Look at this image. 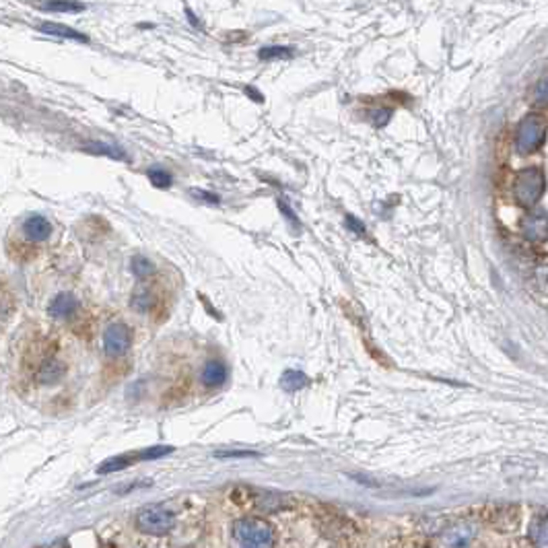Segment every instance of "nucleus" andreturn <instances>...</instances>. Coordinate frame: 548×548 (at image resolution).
<instances>
[{
	"label": "nucleus",
	"mask_w": 548,
	"mask_h": 548,
	"mask_svg": "<svg viewBox=\"0 0 548 548\" xmlns=\"http://www.w3.org/2000/svg\"><path fill=\"white\" fill-rule=\"evenodd\" d=\"M547 190V176L540 167H522L515 174V181H513V198L515 204L524 211H534L536 204L540 202V198L544 196Z\"/></svg>",
	"instance_id": "1"
},
{
	"label": "nucleus",
	"mask_w": 548,
	"mask_h": 548,
	"mask_svg": "<svg viewBox=\"0 0 548 548\" xmlns=\"http://www.w3.org/2000/svg\"><path fill=\"white\" fill-rule=\"evenodd\" d=\"M547 141V120L542 114H526L515 128V149L519 155L536 153Z\"/></svg>",
	"instance_id": "2"
},
{
	"label": "nucleus",
	"mask_w": 548,
	"mask_h": 548,
	"mask_svg": "<svg viewBox=\"0 0 548 548\" xmlns=\"http://www.w3.org/2000/svg\"><path fill=\"white\" fill-rule=\"evenodd\" d=\"M233 540L237 548H272L274 532L256 517H244L233 524Z\"/></svg>",
	"instance_id": "3"
},
{
	"label": "nucleus",
	"mask_w": 548,
	"mask_h": 548,
	"mask_svg": "<svg viewBox=\"0 0 548 548\" xmlns=\"http://www.w3.org/2000/svg\"><path fill=\"white\" fill-rule=\"evenodd\" d=\"M176 524V517L174 513L165 507H159V505H151V507H144L136 515V528L144 534H151V536H163L167 532L174 528Z\"/></svg>",
	"instance_id": "4"
},
{
	"label": "nucleus",
	"mask_w": 548,
	"mask_h": 548,
	"mask_svg": "<svg viewBox=\"0 0 548 548\" xmlns=\"http://www.w3.org/2000/svg\"><path fill=\"white\" fill-rule=\"evenodd\" d=\"M130 344H132V332L126 324L116 322L107 326L104 332V351L107 357H122L130 349Z\"/></svg>",
	"instance_id": "5"
},
{
	"label": "nucleus",
	"mask_w": 548,
	"mask_h": 548,
	"mask_svg": "<svg viewBox=\"0 0 548 548\" xmlns=\"http://www.w3.org/2000/svg\"><path fill=\"white\" fill-rule=\"evenodd\" d=\"M522 233L530 244H547L548 219L547 211L528 212L522 219Z\"/></svg>",
	"instance_id": "6"
},
{
	"label": "nucleus",
	"mask_w": 548,
	"mask_h": 548,
	"mask_svg": "<svg viewBox=\"0 0 548 548\" xmlns=\"http://www.w3.org/2000/svg\"><path fill=\"white\" fill-rule=\"evenodd\" d=\"M474 536H477V528L468 522H460V524H454L447 530H443L442 542L443 547L447 548H468L472 544Z\"/></svg>",
	"instance_id": "7"
},
{
	"label": "nucleus",
	"mask_w": 548,
	"mask_h": 548,
	"mask_svg": "<svg viewBox=\"0 0 548 548\" xmlns=\"http://www.w3.org/2000/svg\"><path fill=\"white\" fill-rule=\"evenodd\" d=\"M66 375V365L58 357H44L36 367V379L44 386H54Z\"/></svg>",
	"instance_id": "8"
},
{
	"label": "nucleus",
	"mask_w": 548,
	"mask_h": 548,
	"mask_svg": "<svg viewBox=\"0 0 548 548\" xmlns=\"http://www.w3.org/2000/svg\"><path fill=\"white\" fill-rule=\"evenodd\" d=\"M23 233L31 244H41L52 235V223L41 214H31L23 223Z\"/></svg>",
	"instance_id": "9"
},
{
	"label": "nucleus",
	"mask_w": 548,
	"mask_h": 548,
	"mask_svg": "<svg viewBox=\"0 0 548 548\" xmlns=\"http://www.w3.org/2000/svg\"><path fill=\"white\" fill-rule=\"evenodd\" d=\"M76 309H79V301H76V297H74L72 293H58V295L50 301V305H48V314H50L52 318L60 319H66L71 318V316H74Z\"/></svg>",
	"instance_id": "10"
},
{
	"label": "nucleus",
	"mask_w": 548,
	"mask_h": 548,
	"mask_svg": "<svg viewBox=\"0 0 548 548\" xmlns=\"http://www.w3.org/2000/svg\"><path fill=\"white\" fill-rule=\"evenodd\" d=\"M200 379H202V384H204L206 388H219V386H223V382L227 379V367H225L221 361L212 359V361H209V363L204 365V369L200 373Z\"/></svg>",
	"instance_id": "11"
},
{
	"label": "nucleus",
	"mask_w": 548,
	"mask_h": 548,
	"mask_svg": "<svg viewBox=\"0 0 548 548\" xmlns=\"http://www.w3.org/2000/svg\"><path fill=\"white\" fill-rule=\"evenodd\" d=\"M309 384V379H307V375L303 372H297V369H287L283 373V377H281V388L284 392H289V394H293V392H299L305 386Z\"/></svg>",
	"instance_id": "12"
},
{
	"label": "nucleus",
	"mask_w": 548,
	"mask_h": 548,
	"mask_svg": "<svg viewBox=\"0 0 548 548\" xmlns=\"http://www.w3.org/2000/svg\"><path fill=\"white\" fill-rule=\"evenodd\" d=\"M85 149L95 153V155H106L109 159H118V161H128V155L120 146L116 144H107V142H87Z\"/></svg>",
	"instance_id": "13"
},
{
	"label": "nucleus",
	"mask_w": 548,
	"mask_h": 548,
	"mask_svg": "<svg viewBox=\"0 0 548 548\" xmlns=\"http://www.w3.org/2000/svg\"><path fill=\"white\" fill-rule=\"evenodd\" d=\"M39 31H44V34H48V36L69 37V39H76V41H89L87 36L74 31V29L66 27V25H58V23H44V25H39Z\"/></svg>",
	"instance_id": "14"
},
{
	"label": "nucleus",
	"mask_w": 548,
	"mask_h": 548,
	"mask_svg": "<svg viewBox=\"0 0 548 548\" xmlns=\"http://www.w3.org/2000/svg\"><path fill=\"white\" fill-rule=\"evenodd\" d=\"M153 305H155V295H153L151 291H146V289L136 291V293L132 295V299H130V307H132L134 312H139V314L151 312Z\"/></svg>",
	"instance_id": "15"
},
{
	"label": "nucleus",
	"mask_w": 548,
	"mask_h": 548,
	"mask_svg": "<svg viewBox=\"0 0 548 548\" xmlns=\"http://www.w3.org/2000/svg\"><path fill=\"white\" fill-rule=\"evenodd\" d=\"M530 538L536 548H547V515H538L534 522H532V530Z\"/></svg>",
	"instance_id": "16"
},
{
	"label": "nucleus",
	"mask_w": 548,
	"mask_h": 548,
	"mask_svg": "<svg viewBox=\"0 0 548 548\" xmlns=\"http://www.w3.org/2000/svg\"><path fill=\"white\" fill-rule=\"evenodd\" d=\"M136 460H139V458H136V454H134V456H118V458H111V460L104 462V464L97 468V472H99V474L118 472V470H124V468H128L130 464H134Z\"/></svg>",
	"instance_id": "17"
},
{
	"label": "nucleus",
	"mask_w": 548,
	"mask_h": 548,
	"mask_svg": "<svg viewBox=\"0 0 548 548\" xmlns=\"http://www.w3.org/2000/svg\"><path fill=\"white\" fill-rule=\"evenodd\" d=\"M291 56H293V50L289 46H266L258 52L260 60H284Z\"/></svg>",
	"instance_id": "18"
},
{
	"label": "nucleus",
	"mask_w": 548,
	"mask_h": 548,
	"mask_svg": "<svg viewBox=\"0 0 548 548\" xmlns=\"http://www.w3.org/2000/svg\"><path fill=\"white\" fill-rule=\"evenodd\" d=\"M146 176L151 179V184L155 186V188H161V190H165V188H169L171 184H174V177L169 171H165V169H161V167H153V169H149L146 171Z\"/></svg>",
	"instance_id": "19"
},
{
	"label": "nucleus",
	"mask_w": 548,
	"mask_h": 548,
	"mask_svg": "<svg viewBox=\"0 0 548 548\" xmlns=\"http://www.w3.org/2000/svg\"><path fill=\"white\" fill-rule=\"evenodd\" d=\"M39 9L56 11V13H81L85 11V4L83 2H46V4H39Z\"/></svg>",
	"instance_id": "20"
},
{
	"label": "nucleus",
	"mask_w": 548,
	"mask_h": 548,
	"mask_svg": "<svg viewBox=\"0 0 548 548\" xmlns=\"http://www.w3.org/2000/svg\"><path fill=\"white\" fill-rule=\"evenodd\" d=\"M130 266H132V272H134L139 279H146V277L155 274V264H153L149 258H144V256H134Z\"/></svg>",
	"instance_id": "21"
},
{
	"label": "nucleus",
	"mask_w": 548,
	"mask_h": 548,
	"mask_svg": "<svg viewBox=\"0 0 548 548\" xmlns=\"http://www.w3.org/2000/svg\"><path fill=\"white\" fill-rule=\"evenodd\" d=\"M15 309V301L11 291L4 287V283H0V319H6Z\"/></svg>",
	"instance_id": "22"
},
{
	"label": "nucleus",
	"mask_w": 548,
	"mask_h": 548,
	"mask_svg": "<svg viewBox=\"0 0 548 548\" xmlns=\"http://www.w3.org/2000/svg\"><path fill=\"white\" fill-rule=\"evenodd\" d=\"M174 452V447H169V445H155V447H146V449H142L136 454V458L139 460H159L163 456H169Z\"/></svg>",
	"instance_id": "23"
},
{
	"label": "nucleus",
	"mask_w": 548,
	"mask_h": 548,
	"mask_svg": "<svg viewBox=\"0 0 548 548\" xmlns=\"http://www.w3.org/2000/svg\"><path fill=\"white\" fill-rule=\"evenodd\" d=\"M548 101V81L547 76H542L540 81H538V85L534 89V104L540 107H547Z\"/></svg>",
	"instance_id": "24"
},
{
	"label": "nucleus",
	"mask_w": 548,
	"mask_h": 548,
	"mask_svg": "<svg viewBox=\"0 0 548 548\" xmlns=\"http://www.w3.org/2000/svg\"><path fill=\"white\" fill-rule=\"evenodd\" d=\"M369 118H372V122L375 128H384V126L389 122V118H392V109H389V107L373 109L372 114H369Z\"/></svg>",
	"instance_id": "25"
},
{
	"label": "nucleus",
	"mask_w": 548,
	"mask_h": 548,
	"mask_svg": "<svg viewBox=\"0 0 548 548\" xmlns=\"http://www.w3.org/2000/svg\"><path fill=\"white\" fill-rule=\"evenodd\" d=\"M258 452H251V449H229V452H216L214 458H221V460H227V458H256Z\"/></svg>",
	"instance_id": "26"
},
{
	"label": "nucleus",
	"mask_w": 548,
	"mask_h": 548,
	"mask_svg": "<svg viewBox=\"0 0 548 548\" xmlns=\"http://www.w3.org/2000/svg\"><path fill=\"white\" fill-rule=\"evenodd\" d=\"M190 194L194 196L196 200L200 202H206V204H219L221 202V196H216L214 192H209V190H200V188H192Z\"/></svg>",
	"instance_id": "27"
},
{
	"label": "nucleus",
	"mask_w": 548,
	"mask_h": 548,
	"mask_svg": "<svg viewBox=\"0 0 548 548\" xmlns=\"http://www.w3.org/2000/svg\"><path fill=\"white\" fill-rule=\"evenodd\" d=\"M279 209H281V212H283V214H284V219H289V221H291V225H293L295 229L299 231L301 229V221H299V219H297V214L291 211V206H289V204H284L283 200H279Z\"/></svg>",
	"instance_id": "28"
},
{
	"label": "nucleus",
	"mask_w": 548,
	"mask_h": 548,
	"mask_svg": "<svg viewBox=\"0 0 548 548\" xmlns=\"http://www.w3.org/2000/svg\"><path fill=\"white\" fill-rule=\"evenodd\" d=\"M344 225L351 231H354V233H359V235H365V225H363L357 216H353V214H347V216H344Z\"/></svg>",
	"instance_id": "29"
},
{
	"label": "nucleus",
	"mask_w": 548,
	"mask_h": 548,
	"mask_svg": "<svg viewBox=\"0 0 548 548\" xmlns=\"http://www.w3.org/2000/svg\"><path fill=\"white\" fill-rule=\"evenodd\" d=\"M246 93H248V95H249V97H251V99H256V101H258V104H262V101H264V97H262V93H260V91H256V89L246 87Z\"/></svg>",
	"instance_id": "30"
},
{
	"label": "nucleus",
	"mask_w": 548,
	"mask_h": 548,
	"mask_svg": "<svg viewBox=\"0 0 548 548\" xmlns=\"http://www.w3.org/2000/svg\"><path fill=\"white\" fill-rule=\"evenodd\" d=\"M186 17H188V21H190V23H192V25H194V27H200V23H198V19L194 17V13H192V11H190V9H186Z\"/></svg>",
	"instance_id": "31"
}]
</instances>
